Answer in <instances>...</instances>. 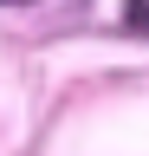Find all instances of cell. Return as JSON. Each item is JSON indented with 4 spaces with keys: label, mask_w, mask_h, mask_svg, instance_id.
I'll list each match as a JSON object with an SVG mask.
<instances>
[{
    "label": "cell",
    "mask_w": 149,
    "mask_h": 156,
    "mask_svg": "<svg viewBox=\"0 0 149 156\" xmlns=\"http://www.w3.org/2000/svg\"><path fill=\"white\" fill-rule=\"evenodd\" d=\"M123 13H130V20H123V26H130V33H149V0H130V7H123Z\"/></svg>",
    "instance_id": "1"
}]
</instances>
